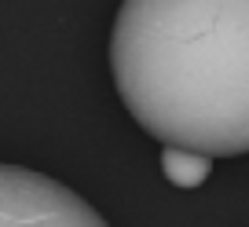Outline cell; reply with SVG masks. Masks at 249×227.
Listing matches in <instances>:
<instances>
[{
    "mask_svg": "<svg viewBox=\"0 0 249 227\" xmlns=\"http://www.w3.org/2000/svg\"><path fill=\"white\" fill-rule=\"evenodd\" d=\"M161 173L172 187L195 191L213 176V157L195 154V150H179V147H165L161 150Z\"/></svg>",
    "mask_w": 249,
    "mask_h": 227,
    "instance_id": "3",
    "label": "cell"
},
{
    "mask_svg": "<svg viewBox=\"0 0 249 227\" xmlns=\"http://www.w3.org/2000/svg\"><path fill=\"white\" fill-rule=\"evenodd\" d=\"M110 70L161 147L249 154V0H121Z\"/></svg>",
    "mask_w": 249,
    "mask_h": 227,
    "instance_id": "1",
    "label": "cell"
},
{
    "mask_svg": "<svg viewBox=\"0 0 249 227\" xmlns=\"http://www.w3.org/2000/svg\"><path fill=\"white\" fill-rule=\"evenodd\" d=\"M0 227H107V220L59 180L22 165H4Z\"/></svg>",
    "mask_w": 249,
    "mask_h": 227,
    "instance_id": "2",
    "label": "cell"
}]
</instances>
